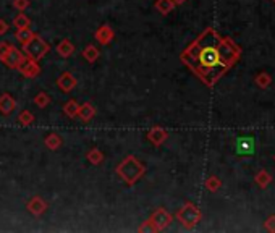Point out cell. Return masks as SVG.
I'll return each instance as SVG.
<instances>
[{"instance_id": "1", "label": "cell", "mask_w": 275, "mask_h": 233, "mask_svg": "<svg viewBox=\"0 0 275 233\" xmlns=\"http://www.w3.org/2000/svg\"><path fill=\"white\" fill-rule=\"evenodd\" d=\"M240 57L241 49L233 39L222 37L214 28H207L180 54L181 62L209 87L216 86Z\"/></svg>"}, {"instance_id": "2", "label": "cell", "mask_w": 275, "mask_h": 233, "mask_svg": "<svg viewBox=\"0 0 275 233\" xmlns=\"http://www.w3.org/2000/svg\"><path fill=\"white\" fill-rule=\"evenodd\" d=\"M117 175L122 178L128 186H133L135 183L142 178L146 174V165L141 164L135 155H126V157L117 165Z\"/></svg>"}, {"instance_id": "3", "label": "cell", "mask_w": 275, "mask_h": 233, "mask_svg": "<svg viewBox=\"0 0 275 233\" xmlns=\"http://www.w3.org/2000/svg\"><path fill=\"white\" fill-rule=\"evenodd\" d=\"M175 217H177V220L185 227L186 230H192L201 222L202 212H201V209L196 206V204L185 203L183 206L178 209V212H177Z\"/></svg>"}, {"instance_id": "4", "label": "cell", "mask_w": 275, "mask_h": 233, "mask_svg": "<svg viewBox=\"0 0 275 233\" xmlns=\"http://www.w3.org/2000/svg\"><path fill=\"white\" fill-rule=\"evenodd\" d=\"M23 46V54L26 55L28 58H32V60H42L44 57L47 55V52L51 51V46L47 44V41H44V39L41 36H37L34 34L32 36L29 41L25 42V44H21Z\"/></svg>"}, {"instance_id": "5", "label": "cell", "mask_w": 275, "mask_h": 233, "mask_svg": "<svg viewBox=\"0 0 275 233\" xmlns=\"http://www.w3.org/2000/svg\"><path fill=\"white\" fill-rule=\"evenodd\" d=\"M173 215L168 212L165 207H159L151 214V217L147 219V222L151 224L152 232H164L167 227L172 224Z\"/></svg>"}, {"instance_id": "6", "label": "cell", "mask_w": 275, "mask_h": 233, "mask_svg": "<svg viewBox=\"0 0 275 233\" xmlns=\"http://www.w3.org/2000/svg\"><path fill=\"white\" fill-rule=\"evenodd\" d=\"M25 58H26V55L23 54V51H20V49H16L15 46L10 44L7 54H5L2 58H0V62H2L3 65H7L8 68H15L16 70V68H18V65L23 62Z\"/></svg>"}, {"instance_id": "7", "label": "cell", "mask_w": 275, "mask_h": 233, "mask_svg": "<svg viewBox=\"0 0 275 233\" xmlns=\"http://www.w3.org/2000/svg\"><path fill=\"white\" fill-rule=\"evenodd\" d=\"M16 70H18L25 78H36L41 73V66H39V63H37V60H32L28 57L18 65V68Z\"/></svg>"}, {"instance_id": "8", "label": "cell", "mask_w": 275, "mask_h": 233, "mask_svg": "<svg viewBox=\"0 0 275 233\" xmlns=\"http://www.w3.org/2000/svg\"><path fill=\"white\" fill-rule=\"evenodd\" d=\"M256 151V141L251 136H241L236 140V152L240 155H251Z\"/></svg>"}, {"instance_id": "9", "label": "cell", "mask_w": 275, "mask_h": 233, "mask_svg": "<svg viewBox=\"0 0 275 233\" xmlns=\"http://www.w3.org/2000/svg\"><path fill=\"white\" fill-rule=\"evenodd\" d=\"M146 138L152 146H161V144L168 138V130L162 128V126H154V128L147 131Z\"/></svg>"}, {"instance_id": "10", "label": "cell", "mask_w": 275, "mask_h": 233, "mask_svg": "<svg viewBox=\"0 0 275 233\" xmlns=\"http://www.w3.org/2000/svg\"><path fill=\"white\" fill-rule=\"evenodd\" d=\"M26 209L29 210L32 215H36V217H41L42 214H46L47 210V203L44 201L41 196H32L29 201L26 204Z\"/></svg>"}, {"instance_id": "11", "label": "cell", "mask_w": 275, "mask_h": 233, "mask_svg": "<svg viewBox=\"0 0 275 233\" xmlns=\"http://www.w3.org/2000/svg\"><path fill=\"white\" fill-rule=\"evenodd\" d=\"M94 37L101 46H109V44L113 41L115 31L109 25H102V26L97 28V31L94 32Z\"/></svg>"}, {"instance_id": "12", "label": "cell", "mask_w": 275, "mask_h": 233, "mask_svg": "<svg viewBox=\"0 0 275 233\" xmlns=\"http://www.w3.org/2000/svg\"><path fill=\"white\" fill-rule=\"evenodd\" d=\"M76 85H78V81H76V78L73 76V73H70V71H63V73L57 78V86L63 92L73 91L76 87Z\"/></svg>"}, {"instance_id": "13", "label": "cell", "mask_w": 275, "mask_h": 233, "mask_svg": "<svg viewBox=\"0 0 275 233\" xmlns=\"http://www.w3.org/2000/svg\"><path fill=\"white\" fill-rule=\"evenodd\" d=\"M16 109V101L15 99L10 96V94H2V96H0V114L2 115H10L13 112V110Z\"/></svg>"}, {"instance_id": "14", "label": "cell", "mask_w": 275, "mask_h": 233, "mask_svg": "<svg viewBox=\"0 0 275 233\" xmlns=\"http://www.w3.org/2000/svg\"><path fill=\"white\" fill-rule=\"evenodd\" d=\"M78 116H80L81 121H84V123H87V121H91V120L96 116V109H94V105H92L91 102H84L82 105H80Z\"/></svg>"}, {"instance_id": "15", "label": "cell", "mask_w": 275, "mask_h": 233, "mask_svg": "<svg viewBox=\"0 0 275 233\" xmlns=\"http://www.w3.org/2000/svg\"><path fill=\"white\" fill-rule=\"evenodd\" d=\"M57 54L63 58L71 57V55L75 54V44L71 42L70 39H62V41L57 44Z\"/></svg>"}, {"instance_id": "16", "label": "cell", "mask_w": 275, "mask_h": 233, "mask_svg": "<svg viewBox=\"0 0 275 233\" xmlns=\"http://www.w3.org/2000/svg\"><path fill=\"white\" fill-rule=\"evenodd\" d=\"M44 144H46V147L51 149V151H57L63 144V141H62V136L57 135V133H49V135L44 138Z\"/></svg>"}, {"instance_id": "17", "label": "cell", "mask_w": 275, "mask_h": 233, "mask_svg": "<svg viewBox=\"0 0 275 233\" xmlns=\"http://www.w3.org/2000/svg\"><path fill=\"white\" fill-rule=\"evenodd\" d=\"M154 7H156V10L161 15L167 16V15H170V13L173 12V8L177 7V5L173 3V0H157Z\"/></svg>"}, {"instance_id": "18", "label": "cell", "mask_w": 275, "mask_h": 233, "mask_svg": "<svg viewBox=\"0 0 275 233\" xmlns=\"http://www.w3.org/2000/svg\"><path fill=\"white\" fill-rule=\"evenodd\" d=\"M99 55H101V52H99V49L96 46H92V44H89V46H86L84 49H82V57H84L89 63H94L99 58Z\"/></svg>"}, {"instance_id": "19", "label": "cell", "mask_w": 275, "mask_h": 233, "mask_svg": "<svg viewBox=\"0 0 275 233\" xmlns=\"http://www.w3.org/2000/svg\"><path fill=\"white\" fill-rule=\"evenodd\" d=\"M78 110H80V104L75 101V99H70V101L63 105V112L70 118H76L78 116Z\"/></svg>"}, {"instance_id": "20", "label": "cell", "mask_w": 275, "mask_h": 233, "mask_svg": "<svg viewBox=\"0 0 275 233\" xmlns=\"http://www.w3.org/2000/svg\"><path fill=\"white\" fill-rule=\"evenodd\" d=\"M254 180H256V183L257 185H259V188H267L269 185H271V181H272V176H271V174H267L266 170H259L256 174V176H254Z\"/></svg>"}, {"instance_id": "21", "label": "cell", "mask_w": 275, "mask_h": 233, "mask_svg": "<svg viewBox=\"0 0 275 233\" xmlns=\"http://www.w3.org/2000/svg\"><path fill=\"white\" fill-rule=\"evenodd\" d=\"M34 120H36V116L31 110H21L20 115H18V123L21 126H29V125L34 123Z\"/></svg>"}, {"instance_id": "22", "label": "cell", "mask_w": 275, "mask_h": 233, "mask_svg": "<svg viewBox=\"0 0 275 233\" xmlns=\"http://www.w3.org/2000/svg\"><path fill=\"white\" fill-rule=\"evenodd\" d=\"M13 26L16 28V29H23V28H31V20L28 18V15H25L23 12H20V15L15 16Z\"/></svg>"}, {"instance_id": "23", "label": "cell", "mask_w": 275, "mask_h": 233, "mask_svg": "<svg viewBox=\"0 0 275 233\" xmlns=\"http://www.w3.org/2000/svg\"><path fill=\"white\" fill-rule=\"evenodd\" d=\"M87 160L92 164V165H99V164H102V160H104V154L101 149H91L89 152H87Z\"/></svg>"}, {"instance_id": "24", "label": "cell", "mask_w": 275, "mask_h": 233, "mask_svg": "<svg viewBox=\"0 0 275 233\" xmlns=\"http://www.w3.org/2000/svg\"><path fill=\"white\" fill-rule=\"evenodd\" d=\"M15 36H16V41H18L20 44H25L34 36V32L31 31V28H23V29H16Z\"/></svg>"}, {"instance_id": "25", "label": "cell", "mask_w": 275, "mask_h": 233, "mask_svg": "<svg viewBox=\"0 0 275 233\" xmlns=\"http://www.w3.org/2000/svg\"><path fill=\"white\" fill-rule=\"evenodd\" d=\"M34 104L37 105L39 109H46L49 104H51V97H49V94L47 92H37L36 96H34Z\"/></svg>"}, {"instance_id": "26", "label": "cell", "mask_w": 275, "mask_h": 233, "mask_svg": "<svg viewBox=\"0 0 275 233\" xmlns=\"http://www.w3.org/2000/svg\"><path fill=\"white\" fill-rule=\"evenodd\" d=\"M206 190H209L211 193H216L217 190H220V186H222V181H220L219 176L216 175H212V176H209V178L206 180Z\"/></svg>"}, {"instance_id": "27", "label": "cell", "mask_w": 275, "mask_h": 233, "mask_svg": "<svg viewBox=\"0 0 275 233\" xmlns=\"http://www.w3.org/2000/svg\"><path fill=\"white\" fill-rule=\"evenodd\" d=\"M271 83H272V76L266 73V71H262V73H259L256 76V85L262 87V89H266V87L271 86Z\"/></svg>"}, {"instance_id": "28", "label": "cell", "mask_w": 275, "mask_h": 233, "mask_svg": "<svg viewBox=\"0 0 275 233\" xmlns=\"http://www.w3.org/2000/svg\"><path fill=\"white\" fill-rule=\"evenodd\" d=\"M28 7H29V0H13V8L18 12H25Z\"/></svg>"}, {"instance_id": "29", "label": "cell", "mask_w": 275, "mask_h": 233, "mask_svg": "<svg viewBox=\"0 0 275 233\" xmlns=\"http://www.w3.org/2000/svg\"><path fill=\"white\" fill-rule=\"evenodd\" d=\"M264 227H266V230L269 232H275V215H271V217L266 220Z\"/></svg>"}, {"instance_id": "30", "label": "cell", "mask_w": 275, "mask_h": 233, "mask_svg": "<svg viewBox=\"0 0 275 233\" xmlns=\"http://www.w3.org/2000/svg\"><path fill=\"white\" fill-rule=\"evenodd\" d=\"M8 29H10L8 23H7V21H5V20H2V18H0V36L7 34V32H8Z\"/></svg>"}, {"instance_id": "31", "label": "cell", "mask_w": 275, "mask_h": 233, "mask_svg": "<svg viewBox=\"0 0 275 233\" xmlns=\"http://www.w3.org/2000/svg\"><path fill=\"white\" fill-rule=\"evenodd\" d=\"M8 47H10V44H8V42H0V58H2L5 54H7Z\"/></svg>"}, {"instance_id": "32", "label": "cell", "mask_w": 275, "mask_h": 233, "mask_svg": "<svg viewBox=\"0 0 275 233\" xmlns=\"http://www.w3.org/2000/svg\"><path fill=\"white\" fill-rule=\"evenodd\" d=\"M185 2H186V0H173V3H175V5H183Z\"/></svg>"}, {"instance_id": "33", "label": "cell", "mask_w": 275, "mask_h": 233, "mask_svg": "<svg viewBox=\"0 0 275 233\" xmlns=\"http://www.w3.org/2000/svg\"><path fill=\"white\" fill-rule=\"evenodd\" d=\"M272 2H275V0H272Z\"/></svg>"}]
</instances>
